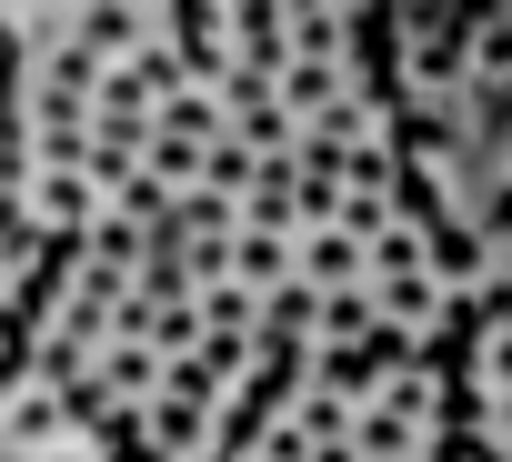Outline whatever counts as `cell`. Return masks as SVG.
<instances>
[{
  "label": "cell",
  "instance_id": "obj_1",
  "mask_svg": "<svg viewBox=\"0 0 512 462\" xmlns=\"http://www.w3.org/2000/svg\"><path fill=\"white\" fill-rule=\"evenodd\" d=\"M71 41L101 71H121V61H141L161 41V0H71Z\"/></svg>",
  "mask_w": 512,
  "mask_h": 462
},
{
  "label": "cell",
  "instance_id": "obj_2",
  "mask_svg": "<svg viewBox=\"0 0 512 462\" xmlns=\"http://www.w3.org/2000/svg\"><path fill=\"white\" fill-rule=\"evenodd\" d=\"M221 51H231V71H282L292 61V41H282V0H221Z\"/></svg>",
  "mask_w": 512,
  "mask_h": 462
},
{
  "label": "cell",
  "instance_id": "obj_3",
  "mask_svg": "<svg viewBox=\"0 0 512 462\" xmlns=\"http://www.w3.org/2000/svg\"><path fill=\"white\" fill-rule=\"evenodd\" d=\"M292 282L302 292H372V262H362V242H342V231H302L292 242Z\"/></svg>",
  "mask_w": 512,
  "mask_h": 462
},
{
  "label": "cell",
  "instance_id": "obj_4",
  "mask_svg": "<svg viewBox=\"0 0 512 462\" xmlns=\"http://www.w3.org/2000/svg\"><path fill=\"white\" fill-rule=\"evenodd\" d=\"M101 221V191L81 171H31V231H51V242H81V231Z\"/></svg>",
  "mask_w": 512,
  "mask_h": 462
},
{
  "label": "cell",
  "instance_id": "obj_5",
  "mask_svg": "<svg viewBox=\"0 0 512 462\" xmlns=\"http://www.w3.org/2000/svg\"><path fill=\"white\" fill-rule=\"evenodd\" d=\"M0 442H11V452H51V442H71V422H61V392H41V382H11V392H0Z\"/></svg>",
  "mask_w": 512,
  "mask_h": 462
},
{
  "label": "cell",
  "instance_id": "obj_6",
  "mask_svg": "<svg viewBox=\"0 0 512 462\" xmlns=\"http://www.w3.org/2000/svg\"><path fill=\"white\" fill-rule=\"evenodd\" d=\"M342 91H352V81H342V61H282V71H272V101H282V121H292V131H312Z\"/></svg>",
  "mask_w": 512,
  "mask_h": 462
},
{
  "label": "cell",
  "instance_id": "obj_7",
  "mask_svg": "<svg viewBox=\"0 0 512 462\" xmlns=\"http://www.w3.org/2000/svg\"><path fill=\"white\" fill-rule=\"evenodd\" d=\"M282 41H292V61H342L352 0H282Z\"/></svg>",
  "mask_w": 512,
  "mask_h": 462
},
{
  "label": "cell",
  "instance_id": "obj_8",
  "mask_svg": "<svg viewBox=\"0 0 512 462\" xmlns=\"http://www.w3.org/2000/svg\"><path fill=\"white\" fill-rule=\"evenodd\" d=\"M141 452L151 462H191V452H211V412H191V402H141Z\"/></svg>",
  "mask_w": 512,
  "mask_h": 462
},
{
  "label": "cell",
  "instance_id": "obj_9",
  "mask_svg": "<svg viewBox=\"0 0 512 462\" xmlns=\"http://www.w3.org/2000/svg\"><path fill=\"white\" fill-rule=\"evenodd\" d=\"M221 282H241V292H282V282H292V242H272V231H231Z\"/></svg>",
  "mask_w": 512,
  "mask_h": 462
},
{
  "label": "cell",
  "instance_id": "obj_10",
  "mask_svg": "<svg viewBox=\"0 0 512 462\" xmlns=\"http://www.w3.org/2000/svg\"><path fill=\"white\" fill-rule=\"evenodd\" d=\"M191 312H201V332H251V322H262V292H241V282L211 272V282L191 292Z\"/></svg>",
  "mask_w": 512,
  "mask_h": 462
},
{
  "label": "cell",
  "instance_id": "obj_11",
  "mask_svg": "<svg viewBox=\"0 0 512 462\" xmlns=\"http://www.w3.org/2000/svg\"><path fill=\"white\" fill-rule=\"evenodd\" d=\"M372 332V292H322V312H312V352L322 342H362Z\"/></svg>",
  "mask_w": 512,
  "mask_h": 462
},
{
  "label": "cell",
  "instance_id": "obj_12",
  "mask_svg": "<svg viewBox=\"0 0 512 462\" xmlns=\"http://www.w3.org/2000/svg\"><path fill=\"white\" fill-rule=\"evenodd\" d=\"M412 462H492V452H482V432H472V422H432Z\"/></svg>",
  "mask_w": 512,
  "mask_h": 462
},
{
  "label": "cell",
  "instance_id": "obj_13",
  "mask_svg": "<svg viewBox=\"0 0 512 462\" xmlns=\"http://www.w3.org/2000/svg\"><path fill=\"white\" fill-rule=\"evenodd\" d=\"M302 462H362V452H352V442H312Z\"/></svg>",
  "mask_w": 512,
  "mask_h": 462
},
{
  "label": "cell",
  "instance_id": "obj_14",
  "mask_svg": "<svg viewBox=\"0 0 512 462\" xmlns=\"http://www.w3.org/2000/svg\"><path fill=\"white\" fill-rule=\"evenodd\" d=\"M0 462H31V452H11V442H0Z\"/></svg>",
  "mask_w": 512,
  "mask_h": 462
},
{
  "label": "cell",
  "instance_id": "obj_15",
  "mask_svg": "<svg viewBox=\"0 0 512 462\" xmlns=\"http://www.w3.org/2000/svg\"><path fill=\"white\" fill-rule=\"evenodd\" d=\"M191 462H231V452H191Z\"/></svg>",
  "mask_w": 512,
  "mask_h": 462
},
{
  "label": "cell",
  "instance_id": "obj_16",
  "mask_svg": "<svg viewBox=\"0 0 512 462\" xmlns=\"http://www.w3.org/2000/svg\"><path fill=\"white\" fill-rule=\"evenodd\" d=\"M0 312H11V282H0Z\"/></svg>",
  "mask_w": 512,
  "mask_h": 462
}]
</instances>
